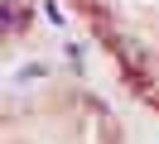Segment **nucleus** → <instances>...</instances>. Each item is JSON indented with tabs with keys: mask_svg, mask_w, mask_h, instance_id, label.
<instances>
[{
	"mask_svg": "<svg viewBox=\"0 0 159 144\" xmlns=\"http://www.w3.org/2000/svg\"><path fill=\"white\" fill-rule=\"evenodd\" d=\"M111 43H116V53H120V63H125L130 77H145V72H149V53H145V48H140L130 34H116Z\"/></svg>",
	"mask_w": 159,
	"mask_h": 144,
	"instance_id": "1",
	"label": "nucleus"
},
{
	"mask_svg": "<svg viewBox=\"0 0 159 144\" xmlns=\"http://www.w3.org/2000/svg\"><path fill=\"white\" fill-rule=\"evenodd\" d=\"M0 19H5V29H10V34L20 29V10H15V0H5V10H0Z\"/></svg>",
	"mask_w": 159,
	"mask_h": 144,
	"instance_id": "2",
	"label": "nucleus"
}]
</instances>
